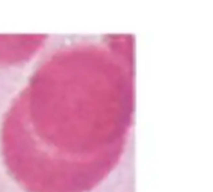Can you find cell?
<instances>
[{"instance_id": "obj_1", "label": "cell", "mask_w": 213, "mask_h": 192, "mask_svg": "<svg viewBox=\"0 0 213 192\" xmlns=\"http://www.w3.org/2000/svg\"><path fill=\"white\" fill-rule=\"evenodd\" d=\"M129 39L49 55L4 114L0 149L26 192H90L117 167L133 121Z\"/></svg>"}, {"instance_id": "obj_2", "label": "cell", "mask_w": 213, "mask_h": 192, "mask_svg": "<svg viewBox=\"0 0 213 192\" xmlns=\"http://www.w3.org/2000/svg\"><path fill=\"white\" fill-rule=\"evenodd\" d=\"M47 35H0V64H16L32 58Z\"/></svg>"}]
</instances>
